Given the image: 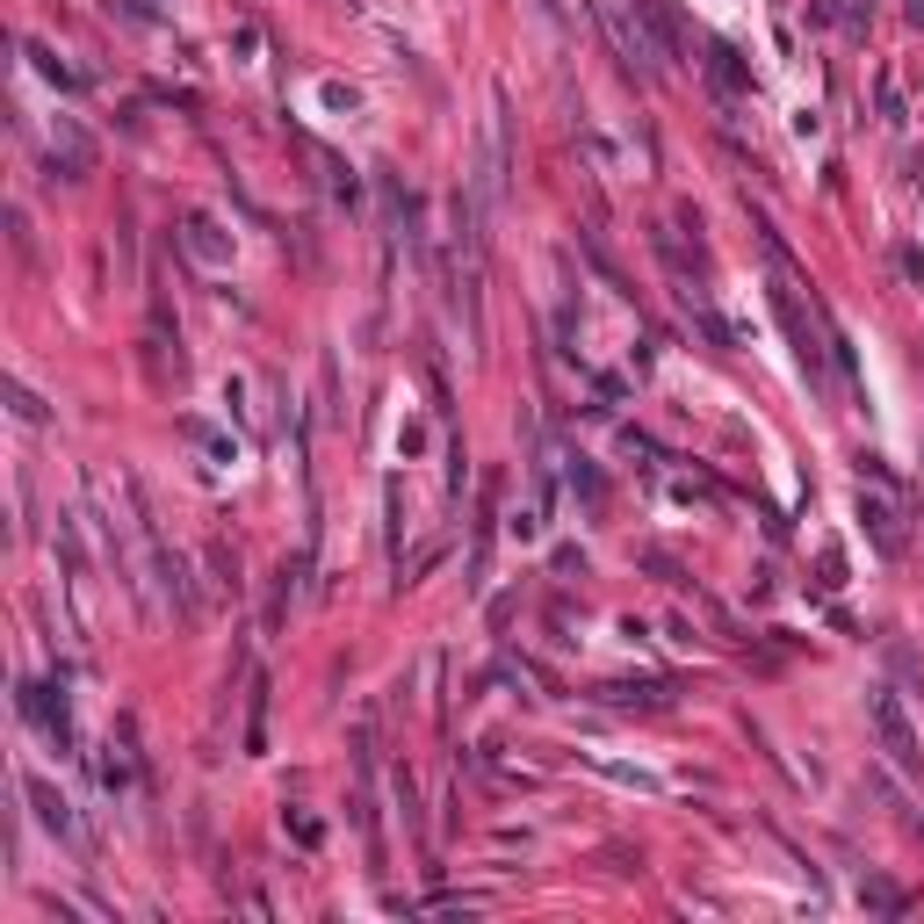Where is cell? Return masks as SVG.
<instances>
[{
  "label": "cell",
  "mask_w": 924,
  "mask_h": 924,
  "mask_svg": "<svg viewBox=\"0 0 924 924\" xmlns=\"http://www.w3.org/2000/svg\"><path fill=\"white\" fill-rule=\"evenodd\" d=\"M593 15L607 22V36L621 44L628 66H643V72L664 66V36H658V22H650V0H593Z\"/></svg>",
  "instance_id": "cell-1"
},
{
  "label": "cell",
  "mask_w": 924,
  "mask_h": 924,
  "mask_svg": "<svg viewBox=\"0 0 924 924\" xmlns=\"http://www.w3.org/2000/svg\"><path fill=\"white\" fill-rule=\"evenodd\" d=\"M867 708H874V730H881V744H889V758H896V766H903V773H917V766H924V751H917V730H910V722H903V708H896V694H889V686H881V694H874Z\"/></svg>",
  "instance_id": "cell-2"
},
{
  "label": "cell",
  "mask_w": 924,
  "mask_h": 924,
  "mask_svg": "<svg viewBox=\"0 0 924 924\" xmlns=\"http://www.w3.org/2000/svg\"><path fill=\"white\" fill-rule=\"evenodd\" d=\"M859 513H867V527H874V541H881V549H903V527H896V506L889 499H867V491H859Z\"/></svg>",
  "instance_id": "cell-3"
},
{
  "label": "cell",
  "mask_w": 924,
  "mask_h": 924,
  "mask_svg": "<svg viewBox=\"0 0 924 924\" xmlns=\"http://www.w3.org/2000/svg\"><path fill=\"white\" fill-rule=\"evenodd\" d=\"M30 802H36V817L52 823V831L66 837V845H72V837H80V831H72V817H66V802H58V795H52V787H44V780H30Z\"/></svg>",
  "instance_id": "cell-4"
},
{
  "label": "cell",
  "mask_w": 924,
  "mask_h": 924,
  "mask_svg": "<svg viewBox=\"0 0 924 924\" xmlns=\"http://www.w3.org/2000/svg\"><path fill=\"white\" fill-rule=\"evenodd\" d=\"M708 72H716V88H744V72H737L730 44H708Z\"/></svg>",
  "instance_id": "cell-5"
},
{
  "label": "cell",
  "mask_w": 924,
  "mask_h": 924,
  "mask_svg": "<svg viewBox=\"0 0 924 924\" xmlns=\"http://www.w3.org/2000/svg\"><path fill=\"white\" fill-rule=\"evenodd\" d=\"M8 398H15V419H30V426H44V404H36V398H30V390H22V384L8 390Z\"/></svg>",
  "instance_id": "cell-6"
}]
</instances>
